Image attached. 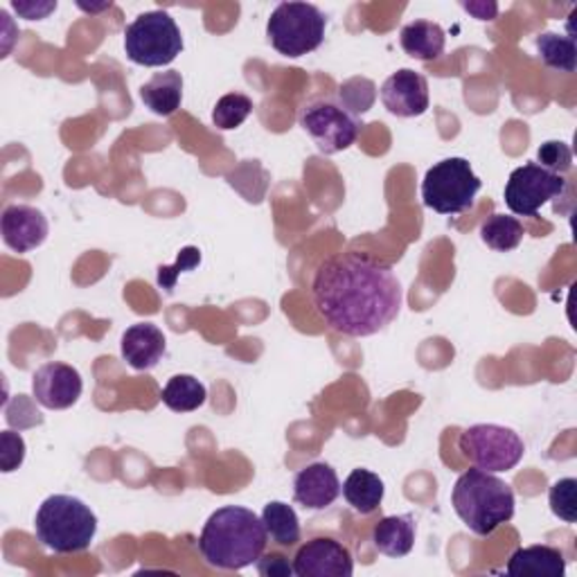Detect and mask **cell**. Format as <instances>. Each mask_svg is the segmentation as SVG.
<instances>
[{
  "instance_id": "cell-18",
  "label": "cell",
  "mask_w": 577,
  "mask_h": 577,
  "mask_svg": "<svg viewBox=\"0 0 577 577\" xmlns=\"http://www.w3.org/2000/svg\"><path fill=\"white\" fill-rule=\"evenodd\" d=\"M143 105L156 116H172L180 109L183 102V77L178 70L156 72L149 81L140 86Z\"/></svg>"
},
{
  "instance_id": "cell-5",
  "label": "cell",
  "mask_w": 577,
  "mask_h": 577,
  "mask_svg": "<svg viewBox=\"0 0 577 577\" xmlns=\"http://www.w3.org/2000/svg\"><path fill=\"white\" fill-rule=\"evenodd\" d=\"M327 19L312 3H280L266 23V37L271 46L288 57L299 59L325 41Z\"/></svg>"
},
{
  "instance_id": "cell-13",
  "label": "cell",
  "mask_w": 577,
  "mask_h": 577,
  "mask_svg": "<svg viewBox=\"0 0 577 577\" xmlns=\"http://www.w3.org/2000/svg\"><path fill=\"white\" fill-rule=\"evenodd\" d=\"M381 102L398 118H420L429 111V84L424 75L402 68L381 86Z\"/></svg>"
},
{
  "instance_id": "cell-29",
  "label": "cell",
  "mask_w": 577,
  "mask_h": 577,
  "mask_svg": "<svg viewBox=\"0 0 577 577\" xmlns=\"http://www.w3.org/2000/svg\"><path fill=\"white\" fill-rule=\"evenodd\" d=\"M199 264H202V251L197 246H187L178 253V260H176L174 266H160L158 268V284L165 288L167 294H172L178 275L185 273V271H192Z\"/></svg>"
},
{
  "instance_id": "cell-27",
  "label": "cell",
  "mask_w": 577,
  "mask_h": 577,
  "mask_svg": "<svg viewBox=\"0 0 577 577\" xmlns=\"http://www.w3.org/2000/svg\"><path fill=\"white\" fill-rule=\"evenodd\" d=\"M339 98H341V107L356 118L372 109L376 100V86L365 77H352L345 84H341Z\"/></svg>"
},
{
  "instance_id": "cell-31",
  "label": "cell",
  "mask_w": 577,
  "mask_h": 577,
  "mask_svg": "<svg viewBox=\"0 0 577 577\" xmlns=\"http://www.w3.org/2000/svg\"><path fill=\"white\" fill-rule=\"evenodd\" d=\"M0 444H3V451H0L3 471L10 473V471L19 469L26 460V440L14 431H6L3 436H0Z\"/></svg>"
},
{
  "instance_id": "cell-2",
  "label": "cell",
  "mask_w": 577,
  "mask_h": 577,
  "mask_svg": "<svg viewBox=\"0 0 577 577\" xmlns=\"http://www.w3.org/2000/svg\"><path fill=\"white\" fill-rule=\"evenodd\" d=\"M268 535L253 510L242 506L219 508L208 517L199 537V550L208 566L219 570H242L257 564Z\"/></svg>"
},
{
  "instance_id": "cell-10",
  "label": "cell",
  "mask_w": 577,
  "mask_h": 577,
  "mask_svg": "<svg viewBox=\"0 0 577 577\" xmlns=\"http://www.w3.org/2000/svg\"><path fill=\"white\" fill-rule=\"evenodd\" d=\"M301 127L310 134L321 154L332 156L350 149L359 138V120L332 100H314L303 107Z\"/></svg>"
},
{
  "instance_id": "cell-4",
  "label": "cell",
  "mask_w": 577,
  "mask_h": 577,
  "mask_svg": "<svg viewBox=\"0 0 577 577\" xmlns=\"http://www.w3.org/2000/svg\"><path fill=\"white\" fill-rule=\"evenodd\" d=\"M35 532L41 546L57 555L81 552L98 532V517L77 497L52 495L37 510Z\"/></svg>"
},
{
  "instance_id": "cell-9",
  "label": "cell",
  "mask_w": 577,
  "mask_h": 577,
  "mask_svg": "<svg viewBox=\"0 0 577 577\" xmlns=\"http://www.w3.org/2000/svg\"><path fill=\"white\" fill-rule=\"evenodd\" d=\"M566 192L564 176L541 167L539 163H528L517 167L506 183V206L519 217H537V213L552 199H561Z\"/></svg>"
},
{
  "instance_id": "cell-28",
  "label": "cell",
  "mask_w": 577,
  "mask_h": 577,
  "mask_svg": "<svg viewBox=\"0 0 577 577\" xmlns=\"http://www.w3.org/2000/svg\"><path fill=\"white\" fill-rule=\"evenodd\" d=\"M577 480L575 478H559L552 483L550 492H548V501H550V510L555 517H559L566 524H575L577 521Z\"/></svg>"
},
{
  "instance_id": "cell-21",
  "label": "cell",
  "mask_w": 577,
  "mask_h": 577,
  "mask_svg": "<svg viewBox=\"0 0 577 577\" xmlns=\"http://www.w3.org/2000/svg\"><path fill=\"white\" fill-rule=\"evenodd\" d=\"M400 43L409 57L420 61H433L444 52L447 35L433 21H413L402 28Z\"/></svg>"
},
{
  "instance_id": "cell-1",
  "label": "cell",
  "mask_w": 577,
  "mask_h": 577,
  "mask_svg": "<svg viewBox=\"0 0 577 577\" xmlns=\"http://www.w3.org/2000/svg\"><path fill=\"white\" fill-rule=\"evenodd\" d=\"M312 301L330 330L365 339L387 330L400 316L404 288L389 262L348 251L319 264Z\"/></svg>"
},
{
  "instance_id": "cell-30",
  "label": "cell",
  "mask_w": 577,
  "mask_h": 577,
  "mask_svg": "<svg viewBox=\"0 0 577 577\" xmlns=\"http://www.w3.org/2000/svg\"><path fill=\"white\" fill-rule=\"evenodd\" d=\"M537 158H539V165L564 176L573 169V151L568 149V145L564 143H557V140H548L539 147L537 151Z\"/></svg>"
},
{
  "instance_id": "cell-15",
  "label": "cell",
  "mask_w": 577,
  "mask_h": 577,
  "mask_svg": "<svg viewBox=\"0 0 577 577\" xmlns=\"http://www.w3.org/2000/svg\"><path fill=\"white\" fill-rule=\"evenodd\" d=\"M341 495V480L332 464L312 462L294 478V499L305 510H325Z\"/></svg>"
},
{
  "instance_id": "cell-25",
  "label": "cell",
  "mask_w": 577,
  "mask_h": 577,
  "mask_svg": "<svg viewBox=\"0 0 577 577\" xmlns=\"http://www.w3.org/2000/svg\"><path fill=\"white\" fill-rule=\"evenodd\" d=\"M539 59L559 72H573L577 66V48L573 37H561L555 32H544L535 39Z\"/></svg>"
},
{
  "instance_id": "cell-12",
  "label": "cell",
  "mask_w": 577,
  "mask_h": 577,
  "mask_svg": "<svg viewBox=\"0 0 577 577\" xmlns=\"http://www.w3.org/2000/svg\"><path fill=\"white\" fill-rule=\"evenodd\" d=\"M299 577H352L354 559L348 546L330 537H316L303 544L294 557Z\"/></svg>"
},
{
  "instance_id": "cell-11",
  "label": "cell",
  "mask_w": 577,
  "mask_h": 577,
  "mask_svg": "<svg viewBox=\"0 0 577 577\" xmlns=\"http://www.w3.org/2000/svg\"><path fill=\"white\" fill-rule=\"evenodd\" d=\"M84 381L77 368L59 361L43 363L32 374V395L48 411H66L77 404Z\"/></svg>"
},
{
  "instance_id": "cell-6",
  "label": "cell",
  "mask_w": 577,
  "mask_h": 577,
  "mask_svg": "<svg viewBox=\"0 0 577 577\" xmlns=\"http://www.w3.org/2000/svg\"><path fill=\"white\" fill-rule=\"evenodd\" d=\"M480 187L483 180L473 174L471 163L451 156L427 172L422 180V202L438 215H460L473 206Z\"/></svg>"
},
{
  "instance_id": "cell-20",
  "label": "cell",
  "mask_w": 577,
  "mask_h": 577,
  "mask_svg": "<svg viewBox=\"0 0 577 577\" xmlns=\"http://www.w3.org/2000/svg\"><path fill=\"white\" fill-rule=\"evenodd\" d=\"M341 490H343L348 506H352V510H356L359 515L376 512L381 508L383 495H387V486H383V480L370 469H354L345 478Z\"/></svg>"
},
{
  "instance_id": "cell-16",
  "label": "cell",
  "mask_w": 577,
  "mask_h": 577,
  "mask_svg": "<svg viewBox=\"0 0 577 577\" xmlns=\"http://www.w3.org/2000/svg\"><path fill=\"white\" fill-rule=\"evenodd\" d=\"M167 350V339L163 330L154 323H136L131 325L120 341L123 359L138 372L151 370L160 363Z\"/></svg>"
},
{
  "instance_id": "cell-35",
  "label": "cell",
  "mask_w": 577,
  "mask_h": 577,
  "mask_svg": "<svg viewBox=\"0 0 577 577\" xmlns=\"http://www.w3.org/2000/svg\"><path fill=\"white\" fill-rule=\"evenodd\" d=\"M114 3L109 0V3H102V6H84V3H79V10H84V12H90V14H95V12H102V10H109Z\"/></svg>"
},
{
  "instance_id": "cell-23",
  "label": "cell",
  "mask_w": 577,
  "mask_h": 577,
  "mask_svg": "<svg viewBox=\"0 0 577 577\" xmlns=\"http://www.w3.org/2000/svg\"><path fill=\"white\" fill-rule=\"evenodd\" d=\"M262 524L271 541H275L282 548H292L301 541V519L288 503H282V501L266 503L262 510Z\"/></svg>"
},
{
  "instance_id": "cell-7",
  "label": "cell",
  "mask_w": 577,
  "mask_h": 577,
  "mask_svg": "<svg viewBox=\"0 0 577 577\" xmlns=\"http://www.w3.org/2000/svg\"><path fill=\"white\" fill-rule=\"evenodd\" d=\"M125 52L138 66H169L183 52V35L172 14L163 10L145 12L127 26Z\"/></svg>"
},
{
  "instance_id": "cell-8",
  "label": "cell",
  "mask_w": 577,
  "mask_h": 577,
  "mask_svg": "<svg viewBox=\"0 0 577 577\" xmlns=\"http://www.w3.org/2000/svg\"><path fill=\"white\" fill-rule=\"evenodd\" d=\"M458 449L473 467L492 473L515 469L526 453L519 433L501 424H473L464 429L458 438Z\"/></svg>"
},
{
  "instance_id": "cell-3",
  "label": "cell",
  "mask_w": 577,
  "mask_h": 577,
  "mask_svg": "<svg viewBox=\"0 0 577 577\" xmlns=\"http://www.w3.org/2000/svg\"><path fill=\"white\" fill-rule=\"evenodd\" d=\"M451 506L473 535L490 537L515 517V492L497 473L473 467L456 480Z\"/></svg>"
},
{
  "instance_id": "cell-32",
  "label": "cell",
  "mask_w": 577,
  "mask_h": 577,
  "mask_svg": "<svg viewBox=\"0 0 577 577\" xmlns=\"http://www.w3.org/2000/svg\"><path fill=\"white\" fill-rule=\"evenodd\" d=\"M257 570L266 577H288L294 573V564H288V559L280 552H262L257 559Z\"/></svg>"
},
{
  "instance_id": "cell-22",
  "label": "cell",
  "mask_w": 577,
  "mask_h": 577,
  "mask_svg": "<svg viewBox=\"0 0 577 577\" xmlns=\"http://www.w3.org/2000/svg\"><path fill=\"white\" fill-rule=\"evenodd\" d=\"M163 404L174 413H192L206 404L208 391L204 383L192 374H174L160 393Z\"/></svg>"
},
{
  "instance_id": "cell-34",
  "label": "cell",
  "mask_w": 577,
  "mask_h": 577,
  "mask_svg": "<svg viewBox=\"0 0 577 577\" xmlns=\"http://www.w3.org/2000/svg\"><path fill=\"white\" fill-rule=\"evenodd\" d=\"M462 8L480 21H495V17L499 14V8L495 3H490V6H486V3H464Z\"/></svg>"
},
{
  "instance_id": "cell-33",
  "label": "cell",
  "mask_w": 577,
  "mask_h": 577,
  "mask_svg": "<svg viewBox=\"0 0 577 577\" xmlns=\"http://www.w3.org/2000/svg\"><path fill=\"white\" fill-rule=\"evenodd\" d=\"M12 8L28 21H41L57 10V3H32V0H28V3H19V0H14Z\"/></svg>"
},
{
  "instance_id": "cell-24",
  "label": "cell",
  "mask_w": 577,
  "mask_h": 577,
  "mask_svg": "<svg viewBox=\"0 0 577 577\" xmlns=\"http://www.w3.org/2000/svg\"><path fill=\"white\" fill-rule=\"evenodd\" d=\"M526 228L517 217L508 215H492L480 226V239H483L492 251L510 253L524 242Z\"/></svg>"
},
{
  "instance_id": "cell-26",
  "label": "cell",
  "mask_w": 577,
  "mask_h": 577,
  "mask_svg": "<svg viewBox=\"0 0 577 577\" xmlns=\"http://www.w3.org/2000/svg\"><path fill=\"white\" fill-rule=\"evenodd\" d=\"M253 114V100L244 92H228L213 109V123L222 131L237 129Z\"/></svg>"
},
{
  "instance_id": "cell-19",
  "label": "cell",
  "mask_w": 577,
  "mask_h": 577,
  "mask_svg": "<svg viewBox=\"0 0 577 577\" xmlns=\"http://www.w3.org/2000/svg\"><path fill=\"white\" fill-rule=\"evenodd\" d=\"M374 548L387 557H407L415 546V519L413 515L383 517L372 530Z\"/></svg>"
},
{
  "instance_id": "cell-17",
  "label": "cell",
  "mask_w": 577,
  "mask_h": 577,
  "mask_svg": "<svg viewBox=\"0 0 577 577\" xmlns=\"http://www.w3.org/2000/svg\"><path fill=\"white\" fill-rule=\"evenodd\" d=\"M506 570L512 577H564L566 557L552 546H526L510 555Z\"/></svg>"
},
{
  "instance_id": "cell-14",
  "label": "cell",
  "mask_w": 577,
  "mask_h": 577,
  "mask_svg": "<svg viewBox=\"0 0 577 577\" xmlns=\"http://www.w3.org/2000/svg\"><path fill=\"white\" fill-rule=\"evenodd\" d=\"M0 233H3V242L17 251V253H30L39 248L50 233L46 215L26 204H14L3 211L0 217Z\"/></svg>"
}]
</instances>
